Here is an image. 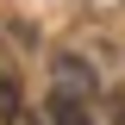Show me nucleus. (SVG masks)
<instances>
[{
    "label": "nucleus",
    "instance_id": "obj_4",
    "mask_svg": "<svg viewBox=\"0 0 125 125\" xmlns=\"http://www.w3.org/2000/svg\"><path fill=\"white\" fill-rule=\"evenodd\" d=\"M113 125H125V88L113 94Z\"/></svg>",
    "mask_w": 125,
    "mask_h": 125
},
{
    "label": "nucleus",
    "instance_id": "obj_2",
    "mask_svg": "<svg viewBox=\"0 0 125 125\" xmlns=\"http://www.w3.org/2000/svg\"><path fill=\"white\" fill-rule=\"evenodd\" d=\"M19 113V75H13V62H0V119H13Z\"/></svg>",
    "mask_w": 125,
    "mask_h": 125
},
{
    "label": "nucleus",
    "instance_id": "obj_1",
    "mask_svg": "<svg viewBox=\"0 0 125 125\" xmlns=\"http://www.w3.org/2000/svg\"><path fill=\"white\" fill-rule=\"evenodd\" d=\"M56 94H75V100H94V69L81 56H62L56 62Z\"/></svg>",
    "mask_w": 125,
    "mask_h": 125
},
{
    "label": "nucleus",
    "instance_id": "obj_3",
    "mask_svg": "<svg viewBox=\"0 0 125 125\" xmlns=\"http://www.w3.org/2000/svg\"><path fill=\"white\" fill-rule=\"evenodd\" d=\"M0 125H44V113H25V106H19L13 119H0Z\"/></svg>",
    "mask_w": 125,
    "mask_h": 125
}]
</instances>
